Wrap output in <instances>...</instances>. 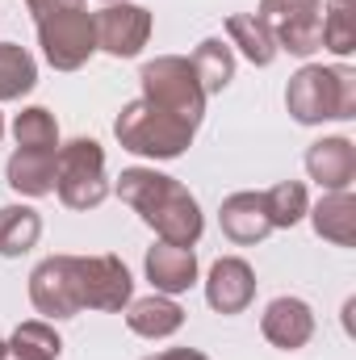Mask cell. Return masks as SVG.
Masks as SVG:
<instances>
[{
    "label": "cell",
    "mask_w": 356,
    "mask_h": 360,
    "mask_svg": "<svg viewBox=\"0 0 356 360\" xmlns=\"http://www.w3.org/2000/svg\"><path fill=\"white\" fill-rule=\"evenodd\" d=\"M117 197L164 239V243H180L193 248L205 231L201 205L197 197L180 184L177 176H164L155 168H126L117 176Z\"/></svg>",
    "instance_id": "obj_1"
},
{
    "label": "cell",
    "mask_w": 356,
    "mask_h": 360,
    "mask_svg": "<svg viewBox=\"0 0 356 360\" xmlns=\"http://www.w3.org/2000/svg\"><path fill=\"white\" fill-rule=\"evenodd\" d=\"M285 109L302 126L348 122V117H356V72L344 68V63H336V68L306 63L298 76H289Z\"/></svg>",
    "instance_id": "obj_2"
},
{
    "label": "cell",
    "mask_w": 356,
    "mask_h": 360,
    "mask_svg": "<svg viewBox=\"0 0 356 360\" xmlns=\"http://www.w3.org/2000/svg\"><path fill=\"white\" fill-rule=\"evenodd\" d=\"M193 126L189 122H180L172 113H164L160 105H151V101H130V105H122V113L113 117V139L126 147V151H134V155H147V160H177L189 151V143H193Z\"/></svg>",
    "instance_id": "obj_3"
},
{
    "label": "cell",
    "mask_w": 356,
    "mask_h": 360,
    "mask_svg": "<svg viewBox=\"0 0 356 360\" xmlns=\"http://www.w3.org/2000/svg\"><path fill=\"white\" fill-rule=\"evenodd\" d=\"M139 84H143V101L160 105L164 113H172L180 122H189L193 130L201 126V117H205V92H201L197 72H193V63L184 55H160V59L143 63Z\"/></svg>",
    "instance_id": "obj_4"
},
{
    "label": "cell",
    "mask_w": 356,
    "mask_h": 360,
    "mask_svg": "<svg viewBox=\"0 0 356 360\" xmlns=\"http://www.w3.org/2000/svg\"><path fill=\"white\" fill-rule=\"evenodd\" d=\"M55 193L68 210H96L109 197L105 151L96 139H72L55 155Z\"/></svg>",
    "instance_id": "obj_5"
},
{
    "label": "cell",
    "mask_w": 356,
    "mask_h": 360,
    "mask_svg": "<svg viewBox=\"0 0 356 360\" xmlns=\"http://www.w3.org/2000/svg\"><path fill=\"white\" fill-rule=\"evenodd\" d=\"M34 25H38L42 59H46L55 72H80L92 55H96V25H92L89 4L46 13V17H38Z\"/></svg>",
    "instance_id": "obj_6"
},
{
    "label": "cell",
    "mask_w": 356,
    "mask_h": 360,
    "mask_svg": "<svg viewBox=\"0 0 356 360\" xmlns=\"http://www.w3.org/2000/svg\"><path fill=\"white\" fill-rule=\"evenodd\" d=\"M256 17L268 25L276 51L310 59L323 46V0H260Z\"/></svg>",
    "instance_id": "obj_7"
},
{
    "label": "cell",
    "mask_w": 356,
    "mask_h": 360,
    "mask_svg": "<svg viewBox=\"0 0 356 360\" xmlns=\"http://www.w3.org/2000/svg\"><path fill=\"white\" fill-rule=\"evenodd\" d=\"M76 297L80 310H126L134 297L130 269L117 256H76Z\"/></svg>",
    "instance_id": "obj_8"
},
{
    "label": "cell",
    "mask_w": 356,
    "mask_h": 360,
    "mask_svg": "<svg viewBox=\"0 0 356 360\" xmlns=\"http://www.w3.org/2000/svg\"><path fill=\"white\" fill-rule=\"evenodd\" d=\"M92 25H96V51L113 59H134L151 42V13L130 0L105 4L101 13H92Z\"/></svg>",
    "instance_id": "obj_9"
},
{
    "label": "cell",
    "mask_w": 356,
    "mask_h": 360,
    "mask_svg": "<svg viewBox=\"0 0 356 360\" xmlns=\"http://www.w3.org/2000/svg\"><path fill=\"white\" fill-rule=\"evenodd\" d=\"M30 302L46 319H72L80 314L76 297V256H46L30 272Z\"/></svg>",
    "instance_id": "obj_10"
},
{
    "label": "cell",
    "mask_w": 356,
    "mask_h": 360,
    "mask_svg": "<svg viewBox=\"0 0 356 360\" xmlns=\"http://www.w3.org/2000/svg\"><path fill=\"white\" fill-rule=\"evenodd\" d=\"M252 297H256V272H252L248 260H239V256L214 260V269L205 276V302H210V310H218V314H243L252 306Z\"/></svg>",
    "instance_id": "obj_11"
},
{
    "label": "cell",
    "mask_w": 356,
    "mask_h": 360,
    "mask_svg": "<svg viewBox=\"0 0 356 360\" xmlns=\"http://www.w3.org/2000/svg\"><path fill=\"white\" fill-rule=\"evenodd\" d=\"M260 331H265V340L272 348L298 352L314 335V310L302 297H272L265 306V314H260Z\"/></svg>",
    "instance_id": "obj_12"
},
{
    "label": "cell",
    "mask_w": 356,
    "mask_h": 360,
    "mask_svg": "<svg viewBox=\"0 0 356 360\" xmlns=\"http://www.w3.org/2000/svg\"><path fill=\"white\" fill-rule=\"evenodd\" d=\"M306 172L323 193H344L356 180V143L336 134V139H319L306 147Z\"/></svg>",
    "instance_id": "obj_13"
},
{
    "label": "cell",
    "mask_w": 356,
    "mask_h": 360,
    "mask_svg": "<svg viewBox=\"0 0 356 360\" xmlns=\"http://www.w3.org/2000/svg\"><path fill=\"white\" fill-rule=\"evenodd\" d=\"M143 269H147V281H151L155 293L177 297V293H184V289H193V281H197V252L160 239L155 248H147Z\"/></svg>",
    "instance_id": "obj_14"
},
{
    "label": "cell",
    "mask_w": 356,
    "mask_h": 360,
    "mask_svg": "<svg viewBox=\"0 0 356 360\" xmlns=\"http://www.w3.org/2000/svg\"><path fill=\"white\" fill-rule=\"evenodd\" d=\"M218 222H222V235L239 248H252L260 243L272 222H268V210H265V193H231L218 210Z\"/></svg>",
    "instance_id": "obj_15"
},
{
    "label": "cell",
    "mask_w": 356,
    "mask_h": 360,
    "mask_svg": "<svg viewBox=\"0 0 356 360\" xmlns=\"http://www.w3.org/2000/svg\"><path fill=\"white\" fill-rule=\"evenodd\" d=\"M126 327L143 340H168L184 327V310L180 302H172L168 293H151V297H130L126 306Z\"/></svg>",
    "instance_id": "obj_16"
},
{
    "label": "cell",
    "mask_w": 356,
    "mask_h": 360,
    "mask_svg": "<svg viewBox=\"0 0 356 360\" xmlns=\"http://www.w3.org/2000/svg\"><path fill=\"white\" fill-rule=\"evenodd\" d=\"M55 155H59V147H55V151L17 147V151L8 155L4 176H8V184H13L21 197H46V193H55Z\"/></svg>",
    "instance_id": "obj_17"
},
{
    "label": "cell",
    "mask_w": 356,
    "mask_h": 360,
    "mask_svg": "<svg viewBox=\"0 0 356 360\" xmlns=\"http://www.w3.org/2000/svg\"><path fill=\"white\" fill-rule=\"evenodd\" d=\"M306 214H310L319 239H327V243H336V248H352L356 243V197H352V188H344V193H323V201L310 205Z\"/></svg>",
    "instance_id": "obj_18"
},
{
    "label": "cell",
    "mask_w": 356,
    "mask_h": 360,
    "mask_svg": "<svg viewBox=\"0 0 356 360\" xmlns=\"http://www.w3.org/2000/svg\"><path fill=\"white\" fill-rule=\"evenodd\" d=\"M227 42H231V51L239 46V55H243L248 63H256V68H268V63L281 55L276 42H272V34H268V25L256 13H235V17H227Z\"/></svg>",
    "instance_id": "obj_19"
},
{
    "label": "cell",
    "mask_w": 356,
    "mask_h": 360,
    "mask_svg": "<svg viewBox=\"0 0 356 360\" xmlns=\"http://www.w3.org/2000/svg\"><path fill=\"white\" fill-rule=\"evenodd\" d=\"M63 340L46 319L17 323V331L4 340V360H59Z\"/></svg>",
    "instance_id": "obj_20"
},
{
    "label": "cell",
    "mask_w": 356,
    "mask_h": 360,
    "mask_svg": "<svg viewBox=\"0 0 356 360\" xmlns=\"http://www.w3.org/2000/svg\"><path fill=\"white\" fill-rule=\"evenodd\" d=\"M193 72H197V84L205 96H214V92H222L231 80H235V51H231V42H222V38H205L197 51H193Z\"/></svg>",
    "instance_id": "obj_21"
},
{
    "label": "cell",
    "mask_w": 356,
    "mask_h": 360,
    "mask_svg": "<svg viewBox=\"0 0 356 360\" xmlns=\"http://www.w3.org/2000/svg\"><path fill=\"white\" fill-rule=\"evenodd\" d=\"M42 235V214L34 205H4L0 210V256H25Z\"/></svg>",
    "instance_id": "obj_22"
},
{
    "label": "cell",
    "mask_w": 356,
    "mask_h": 360,
    "mask_svg": "<svg viewBox=\"0 0 356 360\" xmlns=\"http://www.w3.org/2000/svg\"><path fill=\"white\" fill-rule=\"evenodd\" d=\"M38 84V63L25 46L0 42V101H21Z\"/></svg>",
    "instance_id": "obj_23"
},
{
    "label": "cell",
    "mask_w": 356,
    "mask_h": 360,
    "mask_svg": "<svg viewBox=\"0 0 356 360\" xmlns=\"http://www.w3.org/2000/svg\"><path fill=\"white\" fill-rule=\"evenodd\" d=\"M265 210H268V222L272 231H289L306 218L310 210V197H306V184L302 180H281L265 193Z\"/></svg>",
    "instance_id": "obj_24"
},
{
    "label": "cell",
    "mask_w": 356,
    "mask_h": 360,
    "mask_svg": "<svg viewBox=\"0 0 356 360\" xmlns=\"http://www.w3.org/2000/svg\"><path fill=\"white\" fill-rule=\"evenodd\" d=\"M13 139H17V147H42V151H55V147H59V122H55L51 109L30 105V109L17 113V122H13Z\"/></svg>",
    "instance_id": "obj_25"
},
{
    "label": "cell",
    "mask_w": 356,
    "mask_h": 360,
    "mask_svg": "<svg viewBox=\"0 0 356 360\" xmlns=\"http://www.w3.org/2000/svg\"><path fill=\"white\" fill-rule=\"evenodd\" d=\"M356 8L348 0H327L323 8V46L340 59H348L356 51Z\"/></svg>",
    "instance_id": "obj_26"
},
{
    "label": "cell",
    "mask_w": 356,
    "mask_h": 360,
    "mask_svg": "<svg viewBox=\"0 0 356 360\" xmlns=\"http://www.w3.org/2000/svg\"><path fill=\"white\" fill-rule=\"evenodd\" d=\"M76 4H89V0H25V8L34 13V21L46 17V13H59V8H76Z\"/></svg>",
    "instance_id": "obj_27"
},
{
    "label": "cell",
    "mask_w": 356,
    "mask_h": 360,
    "mask_svg": "<svg viewBox=\"0 0 356 360\" xmlns=\"http://www.w3.org/2000/svg\"><path fill=\"white\" fill-rule=\"evenodd\" d=\"M147 360H210L205 352H197V348H168V352H155V356Z\"/></svg>",
    "instance_id": "obj_28"
},
{
    "label": "cell",
    "mask_w": 356,
    "mask_h": 360,
    "mask_svg": "<svg viewBox=\"0 0 356 360\" xmlns=\"http://www.w3.org/2000/svg\"><path fill=\"white\" fill-rule=\"evenodd\" d=\"M0 139H4V117H0Z\"/></svg>",
    "instance_id": "obj_29"
},
{
    "label": "cell",
    "mask_w": 356,
    "mask_h": 360,
    "mask_svg": "<svg viewBox=\"0 0 356 360\" xmlns=\"http://www.w3.org/2000/svg\"><path fill=\"white\" fill-rule=\"evenodd\" d=\"M0 360H4V340H0Z\"/></svg>",
    "instance_id": "obj_30"
},
{
    "label": "cell",
    "mask_w": 356,
    "mask_h": 360,
    "mask_svg": "<svg viewBox=\"0 0 356 360\" xmlns=\"http://www.w3.org/2000/svg\"><path fill=\"white\" fill-rule=\"evenodd\" d=\"M105 4H113V0H105Z\"/></svg>",
    "instance_id": "obj_31"
}]
</instances>
